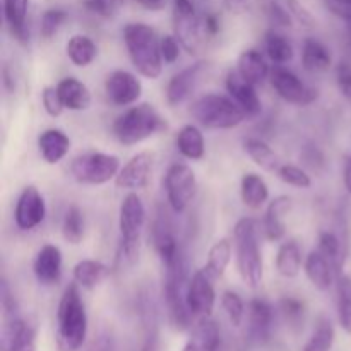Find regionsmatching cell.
Returning <instances> with one entry per match:
<instances>
[{
  "instance_id": "obj_3",
  "label": "cell",
  "mask_w": 351,
  "mask_h": 351,
  "mask_svg": "<svg viewBox=\"0 0 351 351\" xmlns=\"http://www.w3.org/2000/svg\"><path fill=\"white\" fill-rule=\"evenodd\" d=\"M168 129L167 119L151 103L130 106L113 122V136L125 146H134Z\"/></svg>"
},
{
  "instance_id": "obj_17",
  "label": "cell",
  "mask_w": 351,
  "mask_h": 351,
  "mask_svg": "<svg viewBox=\"0 0 351 351\" xmlns=\"http://www.w3.org/2000/svg\"><path fill=\"white\" fill-rule=\"evenodd\" d=\"M274 311L264 298H254L249 304V336L254 343L263 345L271 338Z\"/></svg>"
},
{
  "instance_id": "obj_55",
  "label": "cell",
  "mask_w": 351,
  "mask_h": 351,
  "mask_svg": "<svg viewBox=\"0 0 351 351\" xmlns=\"http://www.w3.org/2000/svg\"><path fill=\"white\" fill-rule=\"evenodd\" d=\"M24 351H33V348H29V350H24Z\"/></svg>"
},
{
  "instance_id": "obj_44",
  "label": "cell",
  "mask_w": 351,
  "mask_h": 351,
  "mask_svg": "<svg viewBox=\"0 0 351 351\" xmlns=\"http://www.w3.org/2000/svg\"><path fill=\"white\" fill-rule=\"evenodd\" d=\"M267 17H269L271 24L280 27H291V21H293L288 7L285 9L280 2H274V0L267 5Z\"/></svg>"
},
{
  "instance_id": "obj_40",
  "label": "cell",
  "mask_w": 351,
  "mask_h": 351,
  "mask_svg": "<svg viewBox=\"0 0 351 351\" xmlns=\"http://www.w3.org/2000/svg\"><path fill=\"white\" fill-rule=\"evenodd\" d=\"M278 177L287 185L297 189H308L312 185L311 175L305 170H302L297 165H280L278 168Z\"/></svg>"
},
{
  "instance_id": "obj_15",
  "label": "cell",
  "mask_w": 351,
  "mask_h": 351,
  "mask_svg": "<svg viewBox=\"0 0 351 351\" xmlns=\"http://www.w3.org/2000/svg\"><path fill=\"white\" fill-rule=\"evenodd\" d=\"M226 89H228L230 96L235 99L237 105L245 112L247 119H254L259 115L263 110V103H261L256 86L252 82L245 81L237 71H232L226 75Z\"/></svg>"
},
{
  "instance_id": "obj_52",
  "label": "cell",
  "mask_w": 351,
  "mask_h": 351,
  "mask_svg": "<svg viewBox=\"0 0 351 351\" xmlns=\"http://www.w3.org/2000/svg\"><path fill=\"white\" fill-rule=\"evenodd\" d=\"M184 351H213V350H209L208 346L202 345V343L199 341V339H195L194 336H192V338L189 339L187 345H185Z\"/></svg>"
},
{
  "instance_id": "obj_31",
  "label": "cell",
  "mask_w": 351,
  "mask_h": 351,
  "mask_svg": "<svg viewBox=\"0 0 351 351\" xmlns=\"http://www.w3.org/2000/svg\"><path fill=\"white\" fill-rule=\"evenodd\" d=\"M243 149L249 154L250 160L266 171H278L280 163H278V156L273 151V147L266 143V141L259 139V137H247L243 141Z\"/></svg>"
},
{
  "instance_id": "obj_33",
  "label": "cell",
  "mask_w": 351,
  "mask_h": 351,
  "mask_svg": "<svg viewBox=\"0 0 351 351\" xmlns=\"http://www.w3.org/2000/svg\"><path fill=\"white\" fill-rule=\"evenodd\" d=\"M232 240L230 239H219L215 242V245L209 249L208 263H206V271L211 274L215 280H219L225 274L226 267H228L230 261H232Z\"/></svg>"
},
{
  "instance_id": "obj_53",
  "label": "cell",
  "mask_w": 351,
  "mask_h": 351,
  "mask_svg": "<svg viewBox=\"0 0 351 351\" xmlns=\"http://www.w3.org/2000/svg\"><path fill=\"white\" fill-rule=\"evenodd\" d=\"M343 182H345L346 192L351 195V158H348L345 165V173H343Z\"/></svg>"
},
{
  "instance_id": "obj_48",
  "label": "cell",
  "mask_w": 351,
  "mask_h": 351,
  "mask_svg": "<svg viewBox=\"0 0 351 351\" xmlns=\"http://www.w3.org/2000/svg\"><path fill=\"white\" fill-rule=\"evenodd\" d=\"M324 5L336 17L351 23V0H324Z\"/></svg>"
},
{
  "instance_id": "obj_38",
  "label": "cell",
  "mask_w": 351,
  "mask_h": 351,
  "mask_svg": "<svg viewBox=\"0 0 351 351\" xmlns=\"http://www.w3.org/2000/svg\"><path fill=\"white\" fill-rule=\"evenodd\" d=\"M221 305L233 328H239L245 317V304H243L242 297L237 291L228 290L221 295Z\"/></svg>"
},
{
  "instance_id": "obj_56",
  "label": "cell",
  "mask_w": 351,
  "mask_h": 351,
  "mask_svg": "<svg viewBox=\"0 0 351 351\" xmlns=\"http://www.w3.org/2000/svg\"><path fill=\"white\" fill-rule=\"evenodd\" d=\"M96 351H101V350H96Z\"/></svg>"
},
{
  "instance_id": "obj_50",
  "label": "cell",
  "mask_w": 351,
  "mask_h": 351,
  "mask_svg": "<svg viewBox=\"0 0 351 351\" xmlns=\"http://www.w3.org/2000/svg\"><path fill=\"white\" fill-rule=\"evenodd\" d=\"M225 5L232 14H243L250 9L252 0H225Z\"/></svg>"
},
{
  "instance_id": "obj_43",
  "label": "cell",
  "mask_w": 351,
  "mask_h": 351,
  "mask_svg": "<svg viewBox=\"0 0 351 351\" xmlns=\"http://www.w3.org/2000/svg\"><path fill=\"white\" fill-rule=\"evenodd\" d=\"M41 103H43L45 112L50 117H58L64 112V103H62L60 95H58V89L53 86H47L41 93Z\"/></svg>"
},
{
  "instance_id": "obj_7",
  "label": "cell",
  "mask_w": 351,
  "mask_h": 351,
  "mask_svg": "<svg viewBox=\"0 0 351 351\" xmlns=\"http://www.w3.org/2000/svg\"><path fill=\"white\" fill-rule=\"evenodd\" d=\"M120 160L115 154L86 153L72 160L71 173L75 182L84 185H103L117 178Z\"/></svg>"
},
{
  "instance_id": "obj_8",
  "label": "cell",
  "mask_w": 351,
  "mask_h": 351,
  "mask_svg": "<svg viewBox=\"0 0 351 351\" xmlns=\"http://www.w3.org/2000/svg\"><path fill=\"white\" fill-rule=\"evenodd\" d=\"M165 191L171 209L175 213H184L197 192V178L194 170L184 163L171 165L165 175Z\"/></svg>"
},
{
  "instance_id": "obj_26",
  "label": "cell",
  "mask_w": 351,
  "mask_h": 351,
  "mask_svg": "<svg viewBox=\"0 0 351 351\" xmlns=\"http://www.w3.org/2000/svg\"><path fill=\"white\" fill-rule=\"evenodd\" d=\"M72 276H74L75 283L84 290H95L98 285H101L110 276V269L99 261L84 259L75 264L74 269H72Z\"/></svg>"
},
{
  "instance_id": "obj_46",
  "label": "cell",
  "mask_w": 351,
  "mask_h": 351,
  "mask_svg": "<svg viewBox=\"0 0 351 351\" xmlns=\"http://www.w3.org/2000/svg\"><path fill=\"white\" fill-rule=\"evenodd\" d=\"M180 41L177 40V36H171V34H167V36L161 38L160 48H161V57H163L165 64H175L180 57Z\"/></svg>"
},
{
  "instance_id": "obj_16",
  "label": "cell",
  "mask_w": 351,
  "mask_h": 351,
  "mask_svg": "<svg viewBox=\"0 0 351 351\" xmlns=\"http://www.w3.org/2000/svg\"><path fill=\"white\" fill-rule=\"evenodd\" d=\"M33 273L36 276L38 283L43 287H51L60 281L62 276V252L57 245H47L41 247L38 250L36 257L33 263Z\"/></svg>"
},
{
  "instance_id": "obj_35",
  "label": "cell",
  "mask_w": 351,
  "mask_h": 351,
  "mask_svg": "<svg viewBox=\"0 0 351 351\" xmlns=\"http://www.w3.org/2000/svg\"><path fill=\"white\" fill-rule=\"evenodd\" d=\"M338 291V319L345 332L351 335V278L339 274L336 280Z\"/></svg>"
},
{
  "instance_id": "obj_5",
  "label": "cell",
  "mask_w": 351,
  "mask_h": 351,
  "mask_svg": "<svg viewBox=\"0 0 351 351\" xmlns=\"http://www.w3.org/2000/svg\"><path fill=\"white\" fill-rule=\"evenodd\" d=\"M146 225V208L136 192H130L122 199L119 211L120 250L119 259L132 266L137 263L141 252V235Z\"/></svg>"
},
{
  "instance_id": "obj_25",
  "label": "cell",
  "mask_w": 351,
  "mask_h": 351,
  "mask_svg": "<svg viewBox=\"0 0 351 351\" xmlns=\"http://www.w3.org/2000/svg\"><path fill=\"white\" fill-rule=\"evenodd\" d=\"M3 2V17L9 26L10 33L19 43L29 41V29L26 26L27 7L29 0H2Z\"/></svg>"
},
{
  "instance_id": "obj_30",
  "label": "cell",
  "mask_w": 351,
  "mask_h": 351,
  "mask_svg": "<svg viewBox=\"0 0 351 351\" xmlns=\"http://www.w3.org/2000/svg\"><path fill=\"white\" fill-rule=\"evenodd\" d=\"M67 57L75 67H88L98 55V47L95 41L86 34H74L65 45Z\"/></svg>"
},
{
  "instance_id": "obj_29",
  "label": "cell",
  "mask_w": 351,
  "mask_h": 351,
  "mask_svg": "<svg viewBox=\"0 0 351 351\" xmlns=\"http://www.w3.org/2000/svg\"><path fill=\"white\" fill-rule=\"evenodd\" d=\"M276 271L283 278H295L302 271V250L297 240L283 242L276 254Z\"/></svg>"
},
{
  "instance_id": "obj_6",
  "label": "cell",
  "mask_w": 351,
  "mask_h": 351,
  "mask_svg": "<svg viewBox=\"0 0 351 351\" xmlns=\"http://www.w3.org/2000/svg\"><path fill=\"white\" fill-rule=\"evenodd\" d=\"M191 115L206 129H233L239 127L243 120H247L245 112L235 103L232 96L209 95L195 99L191 106Z\"/></svg>"
},
{
  "instance_id": "obj_45",
  "label": "cell",
  "mask_w": 351,
  "mask_h": 351,
  "mask_svg": "<svg viewBox=\"0 0 351 351\" xmlns=\"http://www.w3.org/2000/svg\"><path fill=\"white\" fill-rule=\"evenodd\" d=\"M336 82H338L339 93L351 101V62L341 60L336 65Z\"/></svg>"
},
{
  "instance_id": "obj_42",
  "label": "cell",
  "mask_w": 351,
  "mask_h": 351,
  "mask_svg": "<svg viewBox=\"0 0 351 351\" xmlns=\"http://www.w3.org/2000/svg\"><path fill=\"white\" fill-rule=\"evenodd\" d=\"M122 5L123 0H86V7L96 16L105 17V19L115 17L119 10L122 9Z\"/></svg>"
},
{
  "instance_id": "obj_51",
  "label": "cell",
  "mask_w": 351,
  "mask_h": 351,
  "mask_svg": "<svg viewBox=\"0 0 351 351\" xmlns=\"http://www.w3.org/2000/svg\"><path fill=\"white\" fill-rule=\"evenodd\" d=\"M141 7L147 10H153V12H158V10L165 9V0H136Z\"/></svg>"
},
{
  "instance_id": "obj_10",
  "label": "cell",
  "mask_w": 351,
  "mask_h": 351,
  "mask_svg": "<svg viewBox=\"0 0 351 351\" xmlns=\"http://www.w3.org/2000/svg\"><path fill=\"white\" fill-rule=\"evenodd\" d=\"M213 283H215V278L206 271V267L197 271L189 280L187 307L191 311L192 317H211L213 308H215L216 304V291Z\"/></svg>"
},
{
  "instance_id": "obj_32",
  "label": "cell",
  "mask_w": 351,
  "mask_h": 351,
  "mask_svg": "<svg viewBox=\"0 0 351 351\" xmlns=\"http://www.w3.org/2000/svg\"><path fill=\"white\" fill-rule=\"evenodd\" d=\"M264 48H266V53L271 60L276 65H285L288 62L293 60V45L288 40L285 34H281L280 31L269 29L264 34Z\"/></svg>"
},
{
  "instance_id": "obj_19",
  "label": "cell",
  "mask_w": 351,
  "mask_h": 351,
  "mask_svg": "<svg viewBox=\"0 0 351 351\" xmlns=\"http://www.w3.org/2000/svg\"><path fill=\"white\" fill-rule=\"evenodd\" d=\"M291 199L288 195H280V197L273 199L266 209V216H264V235L271 242H278L287 235V225H285V218L288 213L291 211Z\"/></svg>"
},
{
  "instance_id": "obj_1",
  "label": "cell",
  "mask_w": 351,
  "mask_h": 351,
  "mask_svg": "<svg viewBox=\"0 0 351 351\" xmlns=\"http://www.w3.org/2000/svg\"><path fill=\"white\" fill-rule=\"evenodd\" d=\"M88 336V314L79 293V285H69L57 308V346L60 351H77Z\"/></svg>"
},
{
  "instance_id": "obj_23",
  "label": "cell",
  "mask_w": 351,
  "mask_h": 351,
  "mask_svg": "<svg viewBox=\"0 0 351 351\" xmlns=\"http://www.w3.org/2000/svg\"><path fill=\"white\" fill-rule=\"evenodd\" d=\"M58 95H60L62 103L67 110L72 112H82L91 106V93L88 86L75 77H64L57 84Z\"/></svg>"
},
{
  "instance_id": "obj_4",
  "label": "cell",
  "mask_w": 351,
  "mask_h": 351,
  "mask_svg": "<svg viewBox=\"0 0 351 351\" xmlns=\"http://www.w3.org/2000/svg\"><path fill=\"white\" fill-rule=\"evenodd\" d=\"M233 242L237 252V269L249 287L257 288L263 283L264 263L257 237V223L252 218H242L233 228Z\"/></svg>"
},
{
  "instance_id": "obj_12",
  "label": "cell",
  "mask_w": 351,
  "mask_h": 351,
  "mask_svg": "<svg viewBox=\"0 0 351 351\" xmlns=\"http://www.w3.org/2000/svg\"><path fill=\"white\" fill-rule=\"evenodd\" d=\"M106 98L115 106H129L137 103L143 95V84L134 74L127 71H115L106 77Z\"/></svg>"
},
{
  "instance_id": "obj_49",
  "label": "cell",
  "mask_w": 351,
  "mask_h": 351,
  "mask_svg": "<svg viewBox=\"0 0 351 351\" xmlns=\"http://www.w3.org/2000/svg\"><path fill=\"white\" fill-rule=\"evenodd\" d=\"M219 17L216 14L209 12L206 14L204 19H202V33L204 36H216L219 33Z\"/></svg>"
},
{
  "instance_id": "obj_20",
  "label": "cell",
  "mask_w": 351,
  "mask_h": 351,
  "mask_svg": "<svg viewBox=\"0 0 351 351\" xmlns=\"http://www.w3.org/2000/svg\"><path fill=\"white\" fill-rule=\"evenodd\" d=\"M34 329L24 319L17 317L5 319L2 332V350L3 351H24L33 348Z\"/></svg>"
},
{
  "instance_id": "obj_47",
  "label": "cell",
  "mask_w": 351,
  "mask_h": 351,
  "mask_svg": "<svg viewBox=\"0 0 351 351\" xmlns=\"http://www.w3.org/2000/svg\"><path fill=\"white\" fill-rule=\"evenodd\" d=\"M287 7L290 10V14L293 16V19H297L302 26L305 27H314L315 26V19L304 5H302L298 0H287Z\"/></svg>"
},
{
  "instance_id": "obj_21",
  "label": "cell",
  "mask_w": 351,
  "mask_h": 351,
  "mask_svg": "<svg viewBox=\"0 0 351 351\" xmlns=\"http://www.w3.org/2000/svg\"><path fill=\"white\" fill-rule=\"evenodd\" d=\"M38 147L40 154L48 165H57L58 161L67 156L71 149V139L67 134L60 129H47L38 137Z\"/></svg>"
},
{
  "instance_id": "obj_24",
  "label": "cell",
  "mask_w": 351,
  "mask_h": 351,
  "mask_svg": "<svg viewBox=\"0 0 351 351\" xmlns=\"http://www.w3.org/2000/svg\"><path fill=\"white\" fill-rule=\"evenodd\" d=\"M302 65L312 74L329 71L332 65L331 50L317 38H307L302 47Z\"/></svg>"
},
{
  "instance_id": "obj_41",
  "label": "cell",
  "mask_w": 351,
  "mask_h": 351,
  "mask_svg": "<svg viewBox=\"0 0 351 351\" xmlns=\"http://www.w3.org/2000/svg\"><path fill=\"white\" fill-rule=\"evenodd\" d=\"M281 312L290 324L300 326L304 322L305 304L297 297H285L281 300Z\"/></svg>"
},
{
  "instance_id": "obj_27",
  "label": "cell",
  "mask_w": 351,
  "mask_h": 351,
  "mask_svg": "<svg viewBox=\"0 0 351 351\" xmlns=\"http://www.w3.org/2000/svg\"><path fill=\"white\" fill-rule=\"evenodd\" d=\"M242 202L250 209H261L269 199V187L264 178L257 173H245L240 184Z\"/></svg>"
},
{
  "instance_id": "obj_54",
  "label": "cell",
  "mask_w": 351,
  "mask_h": 351,
  "mask_svg": "<svg viewBox=\"0 0 351 351\" xmlns=\"http://www.w3.org/2000/svg\"><path fill=\"white\" fill-rule=\"evenodd\" d=\"M346 33H348V43L351 47V23H348V27H346Z\"/></svg>"
},
{
  "instance_id": "obj_39",
  "label": "cell",
  "mask_w": 351,
  "mask_h": 351,
  "mask_svg": "<svg viewBox=\"0 0 351 351\" xmlns=\"http://www.w3.org/2000/svg\"><path fill=\"white\" fill-rule=\"evenodd\" d=\"M65 21H67V12H65V10L62 9L45 10L40 23L41 38H43V40H51V38L58 33V29H60L62 24H64Z\"/></svg>"
},
{
  "instance_id": "obj_14",
  "label": "cell",
  "mask_w": 351,
  "mask_h": 351,
  "mask_svg": "<svg viewBox=\"0 0 351 351\" xmlns=\"http://www.w3.org/2000/svg\"><path fill=\"white\" fill-rule=\"evenodd\" d=\"M206 64L204 62H197V64H192L189 67L182 69L180 72L173 75L170 79L167 86V101L170 106H178L184 101H187L189 96L192 95V91L197 86L199 77L204 72Z\"/></svg>"
},
{
  "instance_id": "obj_11",
  "label": "cell",
  "mask_w": 351,
  "mask_h": 351,
  "mask_svg": "<svg viewBox=\"0 0 351 351\" xmlns=\"http://www.w3.org/2000/svg\"><path fill=\"white\" fill-rule=\"evenodd\" d=\"M45 215H47V206H45L43 195L40 194L36 187L27 185L21 192L16 211H14V221H16L17 228L23 230V232H29V230L36 228L38 225L43 223Z\"/></svg>"
},
{
  "instance_id": "obj_28",
  "label": "cell",
  "mask_w": 351,
  "mask_h": 351,
  "mask_svg": "<svg viewBox=\"0 0 351 351\" xmlns=\"http://www.w3.org/2000/svg\"><path fill=\"white\" fill-rule=\"evenodd\" d=\"M177 147L182 156H185L187 160H202L206 153V143L201 129L192 123L182 127L177 136Z\"/></svg>"
},
{
  "instance_id": "obj_34",
  "label": "cell",
  "mask_w": 351,
  "mask_h": 351,
  "mask_svg": "<svg viewBox=\"0 0 351 351\" xmlns=\"http://www.w3.org/2000/svg\"><path fill=\"white\" fill-rule=\"evenodd\" d=\"M84 215L81 209L75 204L65 211L64 221H62V235H64L65 242L71 245H79L84 239Z\"/></svg>"
},
{
  "instance_id": "obj_36",
  "label": "cell",
  "mask_w": 351,
  "mask_h": 351,
  "mask_svg": "<svg viewBox=\"0 0 351 351\" xmlns=\"http://www.w3.org/2000/svg\"><path fill=\"white\" fill-rule=\"evenodd\" d=\"M335 328L329 319L322 317L319 319L317 326H315L314 332H312L311 339L305 343L302 351H331L335 345Z\"/></svg>"
},
{
  "instance_id": "obj_13",
  "label": "cell",
  "mask_w": 351,
  "mask_h": 351,
  "mask_svg": "<svg viewBox=\"0 0 351 351\" xmlns=\"http://www.w3.org/2000/svg\"><path fill=\"white\" fill-rule=\"evenodd\" d=\"M153 160L154 156L149 151H141L136 156L130 158L117 175V187L125 189V191H139V189L146 187L151 177V170H153Z\"/></svg>"
},
{
  "instance_id": "obj_9",
  "label": "cell",
  "mask_w": 351,
  "mask_h": 351,
  "mask_svg": "<svg viewBox=\"0 0 351 351\" xmlns=\"http://www.w3.org/2000/svg\"><path fill=\"white\" fill-rule=\"evenodd\" d=\"M271 86L278 93L281 99L297 106H307L317 99V89L305 84L297 74L285 69L283 65H276L269 74Z\"/></svg>"
},
{
  "instance_id": "obj_18",
  "label": "cell",
  "mask_w": 351,
  "mask_h": 351,
  "mask_svg": "<svg viewBox=\"0 0 351 351\" xmlns=\"http://www.w3.org/2000/svg\"><path fill=\"white\" fill-rule=\"evenodd\" d=\"M305 274H307L312 287L321 291H328L339 276L331 261L319 249L312 250L305 259Z\"/></svg>"
},
{
  "instance_id": "obj_2",
  "label": "cell",
  "mask_w": 351,
  "mask_h": 351,
  "mask_svg": "<svg viewBox=\"0 0 351 351\" xmlns=\"http://www.w3.org/2000/svg\"><path fill=\"white\" fill-rule=\"evenodd\" d=\"M123 41L134 69L146 79H158L163 72V57L156 31L144 23H129L123 27Z\"/></svg>"
},
{
  "instance_id": "obj_37",
  "label": "cell",
  "mask_w": 351,
  "mask_h": 351,
  "mask_svg": "<svg viewBox=\"0 0 351 351\" xmlns=\"http://www.w3.org/2000/svg\"><path fill=\"white\" fill-rule=\"evenodd\" d=\"M319 250L328 257L336 267L338 274H341L343 264H345V250H343V243L338 237L332 232H324L319 237Z\"/></svg>"
},
{
  "instance_id": "obj_22",
  "label": "cell",
  "mask_w": 351,
  "mask_h": 351,
  "mask_svg": "<svg viewBox=\"0 0 351 351\" xmlns=\"http://www.w3.org/2000/svg\"><path fill=\"white\" fill-rule=\"evenodd\" d=\"M237 72L242 75L245 81L252 82L254 86H259L269 77L271 71L266 58L256 48H249L240 53L239 62H237Z\"/></svg>"
}]
</instances>
